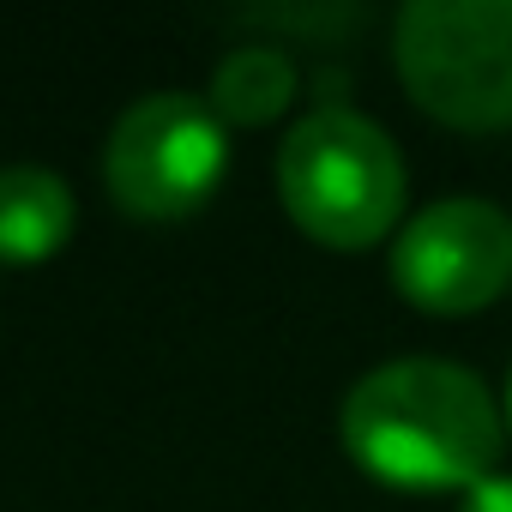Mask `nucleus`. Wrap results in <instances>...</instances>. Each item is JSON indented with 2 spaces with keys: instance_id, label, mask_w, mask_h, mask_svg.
I'll return each instance as SVG.
<instances>
[{
  "instance_id": "39448f33",
  "label": "nucleus",
  "mask_w": 512,
  "mask_h": 512,
  "mask_svg": "<svg viewBox=\"0 0 512 512\" xmlns=\"http://www.w3.org/2000/svg\"><path fill=\"white\" fill-rule=\"evenodd\" d=\"M392 284L428 314H476L512 284V217L494 199H434L392 241Z\"/></svg>"
},
{
  "instance_id": "423d86ee",
  "label": "nucleus",
  "mask_w": 512,
  "mask_h": 512,
  "mask_svg": "<svg viewBox=\"0 0 512 512\" xmlns=\"http://www.w3.org/2000/svg\"><path fill=\"white\" fill-rule=\"evenodd\" d=\"M73 235V193L55 169L13 163L0 169V260L37 266Z\"/></svg>"
},
{
  "instance_id": "1a4fd4ad",
  "label": "nucleus",
  "mask_w": 512,
  "mask_h": 512,
  "mask_svg": "<svg viewBox=\"0 0 512 512\" xmlns=\"http://www.w3.org/2000/svg\"><path fill=\"white\" fill-rule=\"evenodd\" d=\"M506 422H512V380H506Z\"/></svg>"
},
{
  "instance_id": "20e7f679",
  "label": "nucleus",
  "mask_w": 512,
  "mask_h": 512,
  "mask_svg": "<svg viewBox=\"0 0 512 512\" xmlns=\"http://www.w3.org/2000/svg\"><path fill=\"white\" fill-rule=\"evenodd\" d=\"M223 163H229V139L217 109L187 91H151L115 121L103 175L121 211L157 223V217L199 211L223 181Z\"/></svg>"
},
{
  "instance_id": "f03ea898",
  "label": "nucleus",
  "mask_w": 512,
  "mask_h": 512,
  "mask_svg": "<svg viewBox=\"0 0 512 512\" xmlns=\"http://www.w3.org/2000/svg\"><path fill=\"white\" fill-rule=\"evenodd\" d=\"M278 193L314 241L368 247L404 205V157L368 115L320 103L290 127L278 151Z\"/></svg>"
},
{
  "instance_id": "f257e3e1",
  "label": "nucleus",
  "mask_w": 512,
  "mask_h": 512,
  "mask_svg": "<svg viewBox=\"0 0 512 512\" xmlns=\"http://www.w3.org/2000/svg\"><path fill=\"white\" fill-rule=\"evenodd\" d=\"M344 446L368 476L392 488H476L494 476L500 410L470 368L404 356L350 386Z\"/></svg>"
},
{
  "instance_id": "0eeeda50",
  "label": "nucleus",
  "mask_w": 512,
  "mask_h": 512,
  "mask_svg": "<svg viewBox=\"0 0 512 512\" xmlns=\"http://www.w3.org/2000/svg\"><path fill=\"white\" fill-rule=\"evenodd\" d=\"M290 97H296V67H290L284 49H235L211 73V109H217V121L260 127Z\"/></svg>"
},
{
  "instance_id": "6e6552de",
  "label": "nucleus",
  "mask_w": 512,
  "mask_h": 512,
  "mask_svg": "<svg viewBox=\"0 0 512 512\" xmlns=\"http://www.w3.org/2000/svg\"><path fill=\"white\" fill-rule=\"evenodd\" d=\"M458 512H512V476H482L476 488H464V506Z\"/></svg>"
},
{
  "instance_id": "7ed1b4c3",
  "label": "nucleus",
  "mask_w": 512,
  "mask_h": 512,
  "mask_svg": "<svg viewBox=\"0 0 512 512\" xmlns=\"http://www.w3.org/2000/svg\"><path fill=\"white\" fill-rule=\"evenodd\" d=\"M398 73L452 127H512V0H410Z\"/></svg>"
}]
</instances>
